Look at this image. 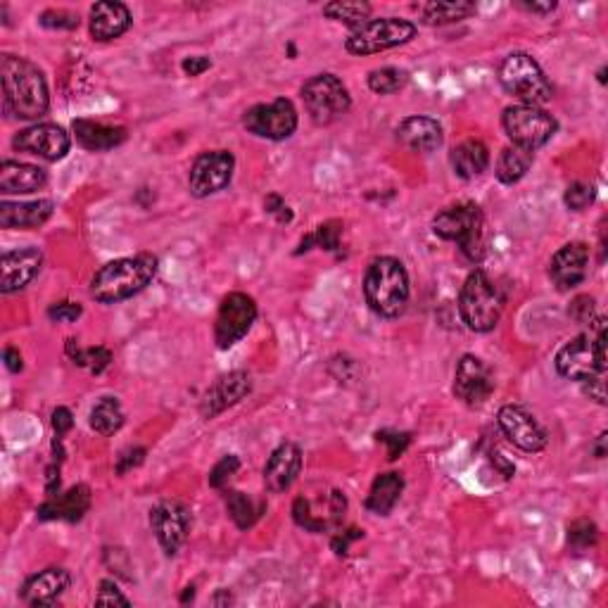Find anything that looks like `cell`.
<instances>
[{"instance_id":"1","label":"cell","mask_w":608,"mask_h":608,"mask_svg":"<svg viewBox=\"0 0 608 608\" xmlns=\"http://www.w3.org/2000/svg\"><path fill=\"white\" fill-rule=\"evenodd\" d=\"M0 81H3V112L8 117L41 119L48 112L50 95L43 72L29 60L3 55L0 60Z\"/></svg>"},{"instance_id":"2","label":"cell","mask_w":608,"mask_h":608,"mask_svg":"<svg viewBox=\"0 0 608 608\" xmlns=\"http://www.w3.org/2000/svg\"><path fill=\"white\" fill-rule=\"evenodd\" d=\"M157 274V257L136 255L114 259L100 266L91 281V297L103 304H117L138 295Z\"/></svg>"},{"instance_id":"3","label":"cell","mask_w":608,"mask_h":608,"mask_svg":"<svg viewBox=\"0 0 608 608\" xmlns=\"http://www.w3.org/2000/svg\"><path fill=\"white\" fill-rule=\"evenodd\" d=\"M366 304L385 319H395L407 309L409 276L395 257L373 259L364 276Z\"/></svg>"},{"instance_id":"4","label":"cell","mask_w":608,"mask_h":608,"mask_svg":"<svg viewBox=\"0 0 608 608\" xmlns=\"http://www.w3.org/2000/svg\"><path fill=\"white\" fill-rule=\"evenodd\" d=\"M504 297L483 269L468 274L459 295V314L471 331L490 333L502 319Z\"/></svg>"},{"instance_id":"5","label":"cell","mask_w":608,"mask_h":608,"mask_svg":"<svg viewBox=\"0 0 608 608\" xmlns=\"http://www.w3.org/2000/svg\"><path fill=\"white\" fill-rule=\"evenodd\" d=\"M483 209L475 202H459V205L445 207L435 214L433 231L442 240H452L461 247V252L473 262L483 257Z\"/></svg>"},{"instance_id":"6","label":"cell","mask_w":608,"mask_h":608,"mask_svg":"<svg viewBox=\"0 0 608 608\" xmlns=\"http://www.w3.org/2000/svg\"><path fill=\"white\" fill-rule=\"evenodd\" d=\"M499 84L506 93L521 100V105L542 107L554 98V88L544 76L542 67L528 53H511L504 57L499 65Z\"/></svg>"},{"instance_id":"7","label":"cell","mask_w":608,"mask_h":608,"mask_svg":"<svg viewBox=\"0 0 608 608\" xmlns=\"http://www.w3.org/2000/svg\"><path fill=\"white\" fill-rule=\"evenodd\" d=\"M597 338L592 335H578L556 354V371L568 380H585L594 376H604L606 371V326L604 319L597 321Z\"/></svg>"},{"instance_id":"8","label":"cell","mask_w":608,"mask_h":608,"mask_svg":"<svg viewBox=\"0 0 608 608\" xmlns=\"http://www.w3.org/2000/svg\"><path fill=\"white\" fill-rule=\"evenodd\" d=\"M502 126L506 136L511 138V145L535 152L542 145H547L554 138L556 119L547 110L532 105H513L506 107L502 114Z\"/></svg>"},{"instance_id":"9","label":"cell","mask_w":608,"mask_h":608,"mask_svg":"<svg viewBox=\"0 0 608 608\" xmlns=\"http://www.w3.org/2000/svg\"><path fill=\"white\" fill-rule=\"evenodd\" d=\"M416 36V27L407 19L397 17H383V19H369L361 27L352 29L350 38H347L345 48L352 55H376L383 50L404 46L411 38Z\"/></svg>"},{"instance_id":"10","label":"cell","mask_w":608,"mask_h":608,"mask_svg":"<svg viewBox=\"0 0 608 608\" xmlns=\"http://www.w3.org/2000/svg\"><path fill=\"white\" fill-rule=\"evenodd\" d=\"M302 100L316 124H333L352 105L350 91L335 74H316L302 86Z\"/></svg>"},{"instance_id":"11","label":"cell","mask_w":608,"mask_h":608,"mask_svg":"<svg viewBox=\"0 0 608 608\" xmlns=\"http://www.w3.org/2000/svg\"><path fill=\"white\" fill-rule=\"evenodd\" d=\"M257 321V304L250 295L231 293L221 302L217 321H214V342L219 350H231L250 333L252 323Z\"/></svg>"},{"instance_id":"12","label":"cell","mask_w":608,"mask_h":608,"mask_svg":"<svg viewBox=\"0 0 608 608\" xmlns=\"http://www.w3.org/2000/svg\"><path fill=\"white\" fill-rule=\"evenodd\" d=\"M245 129L266 141H285L297 129V110L290 100L278 98L274 103L255 105L245 112Z\"/></svg>"},{"instance_id":"13","label":"cell","mask_w":608,"mask_h":608,"mask_svg":"<svg viewBox=\"0 0 608 608\" xmlns=\"http://www.w3.org/2000/svg\"><path fill=\"white\" fill-rule=\"evenodd\" d=\"M233 169H236V160H233V155L228 150L202 152L198 160L193 162V167H190V195L209 198V195L224 190L233 179Z\"/></svg>"},{"instance_id":"14","label":"cell","mask_w":608,"mask_h":608,"mask_svg":"<svg viewBox=\"0 0 608 608\" xmlns=\"http://www.w3.org/2000/svg\"><path fill=\"white\" fill-rule=\"evenodd\" d=\"M494 392V376L490 366L480 357L464 354L454 373V395L468 407H483Z\"/></svg>"},{"instance_id":"15","label":"cell","mask_w":608,"mask_h":608,"mask_svg":"<svg viewBox=\"0 0 608 608\" xmlns=\"http://www.w3.org/2000/svg\"><path fill=\"white\" fill-rule=\"evenodd\" d=\"M12 148L19 152L41 157V160L57 162L67 155L72 148L69 133L57 124H34L29 129H22L12 138Z\"/></svg>"},{"instance_id":"16","label":"cell","mask_w":608,"mask_h":608,"mask_svg":"<svg viewBox=\"0 0 608 608\" xmlns=\"http://www.w3.org/2000/svg\"><path fill=\"white\" fill-rule=\"evenodd\" d=\"M150 525L167 556H176L188 540L190 513L179 502H160L150 511Z\"/></svg>"},{"instance_id":"17","label":"cell","mask_w":608,"mask_h":608,"mask_svg":"<svg viewBox=\"0 0 608 608\" xmlns=\"http://www.w3.org/2000/svg\"><path fill=\"white\" fill-rule=\"evenodd\" d=\"M499 428L509 437L511 445H516L523 452H542L547 447V433L537 423V418L516 404H506L499 409Z\"/></svg>"},{"instance_id":"18","label":"cell","mask_w":608,"mask_h":608,"mask_svg":"<svg viewBox=\"0 0 608 608\" xmlns=\"http://www.w3.org/2000/svg\"><path fill=\"white\" fill-rule=\"evenodd\" d=\"M43 266V252L38 247H22V250H10L3 255V262H0V269H3V276H0V290L5 295L17 293V290L27 288V285L34 281Z\"/></svg>"},{"instance_id":"19","label":"cell","mask_w":608,"mask_h":608,"mask_svg":"<svg viewBox=\"0 0 608 608\" xmlns=\"http://www.w3.org/2000/svg\"><path fill=\"white\" fill-rule=\"evenodd\" d=\"M252 380L245 371H231L226 376L214 380V385L205 392L200 404V414L205 418L219 416L221 411H226L233 404H238L240 399L250 395Z\"/></svg>"},{"instance_id":"20","label":"cell","mask_w":608,"mask_h":608,"mask_svg":"<svg viewBox=\"0 0 608 608\" xmlns=\"http://www.w3.org/2000/svg\"><path fill=\"white\" fill-rule=\"evenodd\" d=\"M302 471V449L295 442H283L271 452L264 466V485L266 490L281 494L295 483Z\"/></svg>"},{"instance_id":"21","label":"cell","mask_w":608,"mask_h":608,"mask_svg":"<svg viewBox=\"0 0 608 608\" xmlns=\"http://www.w3.org/2000/svg\"><path fill=\"white\" fill-rule=\"evenodd\" d=\"M589 247L585 243L563 245L549 264V276L559 290H573L587 276Z\"/></svg>"},{"instance_id":"22","label":"cell","mask_w":608,"mask_h":608,"mask_svg":"<svg viewBox=\"0 0 608 608\" xmlns=\"http://www.w3.org/2000/svg\"><path fill=\"white\" fill-rule=\"evenodd\" d=\"M72 585L65 568H46L31 575L22 587V601L29 606H53Z\"/></svg>"},{"instance_id":"23","label":"cell","mask_w":608,"mask_h":608,"mask_svg":"<svg viewBox=\"0 0 608 608\" xmlns=\"http://www.w3.org/2000/svg\"><path fill=\"white\" fill-rule=\"evenodd\" d=\"M88 509H91V490L86 485H74L65 494L48 497V502L38 509V518L41 521L76 523L86 516Z\"/></svg>"},{"instance_id":"24","label":"cell","mask_w":608,"mask_h":608,"mask_svg":"<svg viewBox=\"0 0 608 608\" xmlns=\"http://www.w3.org/2000/svg\"><path fill=\"white\" fill-rule=\"evenodd\" d=\"M48 174L34 164L5 160L0 164V193L3 195H29L46 188Z\"/></svg>"},{"instance_id":"25","label":"cell","mask_w":608,"mask_h":608,"mask_svg":"<svg viewBox=\"0 0 608 608\" xmlns=\"http://www.w3.org/2000/svg\"><path fill=\"white\" fill-rule=\"evenodd\" d=\"M131 12L124 3L103 0L91 8V36L95 41H114L131 27Z\"/></svg>"},{"instance_id":"26","label":"cell","mask_w":608,"mask_h":608,"mask_svg":"<svg viewBox=\"0 0 608 608\" xmlns=\"http://www.w3.org/2000/svg\"><path fill=\"white\" fill-rule=\"evenodd\" d=\"M397 138L409 150L426 155V152H433L442 145V126L437 124V119L416 114V117H407L397 126Z\"/></svg>"},{"instance_id":"27","label":"cell","mask_w":608,"mask_h":608,"mask_svg":"<svg viewBox=\"0 0 608 608\" xmlns=\"http://www.w3.org/2000/svg\"><path fill=\"white\" fill-rule=\"evenodd\" d=\"M55 205L50 200L8 202L0 205V226L3 228H38L53 217Z\"/></svg>"},{"instance_id":"28","label":"cell","mask_w":608,"mask_h":608,"mask_svg":"<svg viewBox=\"0 0 608 608\" xmlns=\"http://www.w3.org/2000/svg\"><path fill=\"white\" fill-rule=\"evenodd\" d=\"M74 133L76 141L84 145L86 150L93 152L112 150L126 141L124 126H107L100 122H91V119H76Z\"/></svg>"},{"instance_id":"29","label":"cell","mask_w":608,"mask_h":608,"mask_svg":"<svg viewBox=\"0 0 608 608\" xmlns=\"http://www.w3.org/2000/svg\"><path fill=\"white\" fill-rule=\"evenodd\" d=\"M449 160H452V169L459 179L471 181L490 167V150H487V145L483 141H475V138H471V141L456 145Z\"/></svg>"},{"instance_id":"30","label":"cell","mask_w":608,"mask_h":608,"mask_svg":"<svg viewBox=\"0 0 608 608\" xmlns=\"http://www.w3.org/2000/svg\"><path fill=\"white\" fill-rule=\"evenodd\" d=\"M404 490V478L395 471L390 473H380L376 480H373L369 497H366V509L376 516H388V513L395 509L399 497H402Z\"/></svg>"},{"instance_id":"31","label":"cell","mask_w":608,"mask_h":608,"mask_svg":"<svg viewBox=\"0 0 608 608\" xmlns=\"http://www.w3.org/2000/svg\"><path fill=\"white\" fill-rule=\"evenodd\" d=\"M532 160H535V155H532L530 150L518 148V145H509V148H504L502 155H499L494 174H497V179L502 181L504 186H513V183H518L528 174Z\"/></svg>"},{"instance_id":"32","label":"cell","mask_w":608,"mask_h":608,"mask_svg":"<svg viewBox=\"0 0 608 608\" xmlns=\"http://www.w3.org/2000/svg\"><path fill=\"white\" fill-rule=\"evenodd\" d=\"M421 22L428 27H445V24L461 22L475 15V5L468 0H452V3H426L421 5Z\"/></svg>"},{"instance_id":"33","label":"cell","mask_w":608,"mask_h":608,"mask_svg":"<svg viewBox=\"0 0 608 608\" xmlns=\"http://www.w3.org/2000/svg\"><path fill=\"white\" fill-rule=\"evenodd\" d=\"M124 426V411L119 399L114 397H103L98 404L91 409V428L98 435H112Z\"/></svg>"},{"instance_id":"34","label":"cell","mask_w":608,"mask_h":608,"mask_svg":"<svg viewBox=\"0 0 608 608\" xmlns=\"http://www.w3.org/2000/svg\"><path fill=\"white\" fill-rule=\"evenodd\" d=\"M323 15L335 22L347 24V27L357 29L364 22H369L371 5L361 3V0H333V3L323 5Z\"/></svg>"},{"instance_id":"35","label":"cell","mask_w":608,"mask_h":608,"mask_svg":"<svg viewBox=\"0 0 608 608\" xmlns=\"http://www.w3.org/2000/svg\"><path fill=\"white\" fill-rule=\"evenodd\" d=\"M226 509H228V516L233 518V523H236L240 530L252 528V525L257 523V518L262 516V509H259V506L243 492H228Z\"/></svg>"},{"instance_id":"36","label":"cell","mask_w":608,"mask_h":608,"mask_svg":"<svg viewBox=\"0 0 608 608\" xmlns=\"http://www.w3.org/2000/svg\"><path fill=\"white\" fill-rule=\"evenodd\" d=\"M409 74L404 69L397 67H383V69H373L369 74V88L378 95H392L397 91H402L407 86Z\"/></svg>"},{"instance_id":"37","label":"cell","mask_w":608,"mask_h":608,"mask_svg":"<svg viewBox=\"0 0 608 608\" xmlns=\"http://www.w3.org/2000/svg\"><path fill=\"white\" fill-rule=\"evenodd\" d=\"M67 352H69V357L74 359V364L86 366V369L91 371V373H95V376H98V373H103L107 369V366H110V361H112V354H110V350H105V347H91V350H79V345H76V350H74V340L67 342Z\"/></svg>"},{"instance_id":"38","label":"cell","mask_w":608,"mask_h":608,"mask_svg":"<svg viewBox=\"0 0 608 608\" xmlns=\"http://www.w3.org/2000/svg\"><path fill=\"white\" fill-rule=\"evenodd\" d=\"M340 233H342V224H338V221H328V224H321L319 228H316V233H312V236H307L302 240L300 250H312V245L316 247H323V250H338L340 247Z\"/></svg>"},{"instance_id":"39","label":"cell","mask_w":608,"mask_h":608,"mask_svg":"<svg viewBox=\"0 0 608 608\" xmlns=\"http://www.w3.org/2000/svg\"><path fill=\"white\" fill-rule=\"evenodd\" d=\"M597 537H599L597 525L587 521V518L568 525V544L575 551H585L589 547H594V544H597Z\"/></svg>"},{"instance_id":"40","label":"cell","mask_w":608,"mask_h":608,"mask_svg":"<svg viewBox=\"0 0 608 608\" xmlns=\"http://www.w3.org/2000/svg\"><path fill=\"white\" fill-rule=\"evenodd\" d=\"M597 200V190H594L592 183H570L566 188V195H563V202H566L568 209L573 212H582L587 209L592 202Z\"/></svg>"},{"instance_id":"41","label":"cell","mask_w":608,"mask_h":608,"mask_svg":"<svg viewBox=\"0 0 608 608\" xmlns=\"http://www.w3.org/2000/svg\"><path fill=\"white\" fill-rule=\"evenodd\" d=\"M238 468H240V459L236 454H228V456H224V459L219 461L217 466L212 468V471H209V485L212 487H224L228 480L233 478V475L238 473Z\"/></svg>"},{"instance_id":"42","label":"cell","mask_w":608,"mask_h":608,"mask_svg":"<svg viewBox=\"0 0 608 608\" xmlns=\"http://www.w3.org/2000/svg\"><path fill=\"white\" fill-rule=\"evenodd\" d=\"M38 22L46 29H76L79 27V15L67 10H46Z\"/></svg>"},{"instance_id":"43","label":"cell","mask_w":608,"mask_h":608,"mask_svg":"<svg viewBox=\"0 0 608 608\" xmlns=\"http://www.w3.org/2000/svg\"><path fill=\"white\" fill-rule=\"evenodd\" d=\"M95 606H131V601L119 592V587L112 580H103L98 597H95Z\"/></svg>"},{"instance_id":"44","label":"cell","mask_w":608,"mask_h":608,"mask_svg":"<svg viewBox=\"0 0 608 608\" xmlns=\"http://www.w3.org/2000/svg\"><path fill=\"white\" fill-rule=\"evenodd\" d=\"M378 440L388 445V459L395 461V459H399V456H402L404 449L409 447L411 437H409V433H390V430H380Z\"/></svg>"},{"instance_id":"45","label":"cell","mask_w":608,"mask_h":608,"mask_svg":"<svg viewBox=\"0 0 608 608\" xmlns=\"http://www.w3.org/2000/svg\"><path fill=\"white\" fill-rule=\"evenodd\" d=\"M81 314H84V309H81V304L76 302H57L48 309V316L57 323H72L79 319Z\"/></svg>"},{"instance_id":"46","label":"cell","mask_w":608,"mask_h":608,"mask_svg":"<svg viewBox=\"0 0 608 608\" xmlns=\"http://www.w3.org/2000/svg\"><path fill=\"white\" fill-rule=\"evenodd\" d=\"M568 314L573 316L575 321L578 323H589L594 319V300L592 297L582 295V297H575L573 304H570Z\"/></svg>"},{"instance_id":"47","label":"cell","mask_w":608,"mask_h":608,"mask_svg":"<svg viewBox=\"0 0 608 608\" xmlns=\"http://www.w3.org/2000/svg\"><path fill=\"white\" fill-rule=\"evenodd\" d=\"M143 461H145V449H143V447H129V449H126V452H122V456H119V461H117V473H119V475L129 473L131 468L141 466Z\"/></svg>"},{"instance_id":"48","label":"cell","mask_w":608,"mask_h":608,"mask_svg":"<svg viewBox=\"0 0 608 608\" xmlns=\"http://www.w3.org/2000/svg\"><path fill=\"white\" fill-rule=\"evenodd\" d=\"M74 426V418H72V411L65 409V407H57L53 411V430H55V437H65L69 430H72Z\"/></svg>"},{"instance_id":"49","label":"cell","mask_w":608,"mask_h":608,"mask_svg":"<svg viewBox=\"0 0 608 608\" xmlns=\"http://www.w3.org/2000/svg\"><path fill=\"white\" fill-rule=\"evenodd\" d=\"M266 212L274 214V217L281 221V224H288V221H293V212H290V207L285 205V202L278 198V195H269L264 202Z\"/></svg>"},{"instance_id":"50","label":"cell","mask_w":608,"mask_h":608,"mask_svg":"<svg viewBox=\"0 0 608 608\" xmlns=\"http://www.w3.org/2000/svg\"><path fill=\"white\" fill-rule=\"evenodd\" d=\"M212 67V60L205 55H195V57H186V60L181 62V69L186 76H200L202 72H207V69Z\"/></svg>"},{"instance_id":"51","label":"cell","mask_w":608,"mask_h":608,"mask_svg":"<svg viewBox=\"0 0 608 608\" xmlns=\"http://www.w3.org/2000/svg\"><path fill=\"white\" fill-rule=\"evenodd\" d=\"M585 395L594 399L597 404H606V390H604V376H594L585 380Z\"/></svg>"},{"instance_id":"52","label":"cell","mask_w":608,"mask_h":608,"mask_svg":"<svg viewBox=\"0 0 608 608\" xmlns=\"http://www.w3.org/2000/svg\"><path fill=\"white\" fill-rule=\"evenodd\" d=\"M359 537H361V532H359V530L342 532L340 537H335V540H333V549L338 551V554H347V547H350V544H352L354 540H359Z\"/></svg>"},{"instance_id":"53","label":"cell","mask_w":608,"mask_h":608,"mask_svg":"<svg viewBox=\"0 0 608 608\" xmlns=\"http://www.w3.org/2000/svg\"><path fill=\"white\" fill-rule=\"evenodd\" d=\"M3 359H5V366H8L10 373L22 371V354H19L15 347H8V350L3 352Z\"/></svg>"},{"instance_id":"54","label":"cell","mask_w":608,"mask_h":608,"mask_svg":"<svg viewBox=\"0 0 608 608\" xmlns=\"http://www.w3.org/2000/svg\"><path fill=\"white\" fill-rule=\"evenodd\" d=\"M518 8L528 10V12H535V15H551V12L556 10V3H518Z\"/></svg>"},{"instance_id":"55","label":"cell","mask_w":608,"mask_h":608,"mask_svg":"<svg viewBox=\"0 0 608 608\" xmlns=\"http://www.w3.org/2000/svg\"><path fill=\"white\" fill-rule=\"evenodd\" d=\"M594 454H597V459H604L606 456V433L599 435L597 445H594Z\"/></svg>"}]
</instances>
